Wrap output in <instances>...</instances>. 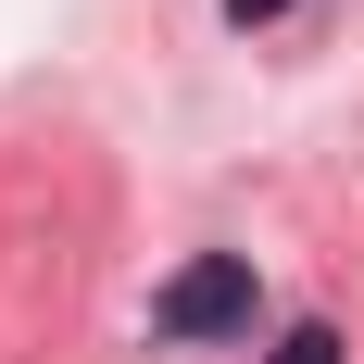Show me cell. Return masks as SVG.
I'll use <instances>...</instances> for the list:
<instances>
[{"label": "cell", "instance_id": "1", "mask_svg": "<svg viewBox=\"0 0 364 364\" xmlns=\"http://www.w3.org/2000/svg\"><path fill=\"white\" fill-rule=\"evenodd\" d=\"M151 327H164V339H226V327H252V264H239V252L176 264L164 301H151Z\"/></svg>", "mask_w": 364, "mask_h": 364}, {"label": "cell", "instance_id": "2", "mask_svg": "<svg viewBox=\"0 0 364 364\" xmlns=\"http://www.w3.org/2000/svg\"><path fill=\"white\" fill-rule=\"evenodd\" d=\"M264 364H339V327H289V339H277Z\"/></svg>", "mask_w": 364, "mask_h": 364}, {"label": "cell", "instance_id": "3", "mask_svg": "<svg viewBox=\"0 0 364 364\" xmlns=\"http://www.w3.org/2000/svg\"><path fill=\"white\" fill-rule=\"evenodd\" d=\"M226 13H239V26H264V13H289V0H226Z\"/></svg>", "mask_w": 364, "mask_h": 364}]
</instances>
